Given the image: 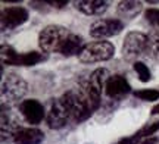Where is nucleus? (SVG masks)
<instances>
[{
	"label": "nucleus",
	"mask_w": 159,
	"mask_h": 144,
	"mask_svg": "<svg viewBox=\"0 0 159 144\" xmlns=\"http://www.w3.org/2000/svg\"><path fill=\"white\" fill-rule=\"evenodd\" d=\"M63 103L68 109L71 119H74L75 122H83L85 119H89L93 115V107H91L90 102L84 91L78 88V90H69L63 94L62 97Z\"/></svg>",
	"instance_id": "f257e3e1"
},
{
	"label": "nucleus",
	"mask_w": 159,
	"mask_h": 144,
	"mask_svg": "<svg viewBox=\"0 0 159 144\" xmlns=\"http://www.w3.org/2000/svg\"><path fill=\"white\" fill-rule=\"evenodd\" d=\"M72 34L62 25H47L39 35V46L44 53H61L63 43Z\"/></svg>",
	"instance_id": "f03ea898"
},
{
	"label": "nucleus",
	"mask_w": 159,
	"mask_h": 144,
	"mask_svg": "<svg viewBox=\"0 0 159 144\" xmlns=\"http://www.w3.org/2000/svg\"><path fill=\"white\" fill-rule=\"evenodd\" d=\"M115 55V46L109 41H93L85 44L84 49L78 55L80 62L83 63H94V62H105L112 59Z\"/></svg>",
	"instance_id": "7ed1b4c3"
},
{
	"label": "nucleus",
	"mask_w": 159,
	"mask_h": 144,
	"mask_svg": "<svg viewBox=\"0 0 159 144\" xmlns=\"http://www.w3.org/2000/svg\"><path fill=\"white\" fill-rule=\"evenodd\" d=\"M28 91V84L21 75L7 74L2 82V100L3 103H13L22 98Z\"/></svg>",
	"instance_id": "20e7f679"
},
{
	"label": "nucleus",
	"mask_w": 159,
	"mask_h": 144,
	"mask_svg": "<svg viewBox=\"0 0 159 144\" xmlns=\"http://www.w3.org/2000/svg\"><path fill=\"white\" fill-rule=\"evenodd\" d=\"M149 37L139 31H131L125 35L124 44H122V56L125 60H134L136 58L142 56L148 52Z\"/></svg>",
	"instance_id": "39448f33"
},
{
	"label": "nucleus",
	"mask_w": 159,
	"mask_h": 144,
	"mask_svg": "<svg viewBox=\"0 0 159 144\" xmlns=\"http://www.w3.org/2000/svg\"><path fill=\"white\" fill-rule=\"evenodd\" d=\"M124 29V22L121 19H97L90 25V37L93 38H106L118 35Z\"/></svg>",
	"instance_id": "423d86ee"
},
{
	"label": "nucleus",
	"mask_w": 159,
	"mask_h": 144,
	"mask_svg": "<svg viewBox=\"0 0 159 144\" xmlns=\"http://www.w3.org/2000/svg\"><path fill=\"white\" fill-rule=\"evenodd\" d=\"M71 119V115H69L66 106L63 103L62 98H57L53 102L49 113L46 116V121H47V125L52 129H59V128H63L68 121Z\"/></svg>",
	"instance_id": "0eeeda50"
},
{
	"label": "nucleus",
	"mask_w": 159,
	"mask_h": 144,
	"mask_svg": "<svg viewBox=\"0 0 159 144\" xmlns=\"http://www.w3.org/2000/svg\"><path fill=\"white\" fill-rule=\"evenodd\" d=\"M28 11L25 7L13 6L2 11V29H13L28 21Z\"/></svg>",
	"instance_id": "6e6552de"
},
{
	"label": "nucleus",
	"mask_w": 159,
	"mask_h": 144,
	"mask_svg": "<svg viewBox=\"0 0 159 144\" xmlns=\"http://www.w3.org/2000/svg\"><path fill=\"white\" fill-rule=\"evenodd\" d=\"M19 112L24 116V119L31 124V125H37L44 119V106L40 103L39 100L30 98V100H24L19 104Z\"/></svg>",
	"instance_id": "1a4fd4ad"
},
{
	"label": "nucleus",
	"mask_w": 159,
	"mask_h": 144,
	"mask_svg": "<svg viewBox=\"0 0 159 144\" xmlns=\"http://www.w3.org/2000/svg\"><path fill=\"white\" fill-rule=\"evenodd\" d=\"M131 91V87L128 84V81L125 80V76L119 74L111 75L108 82L105 85V93L109 98L112 100H121V98L127 96Z\"/></svg>",
	"instance_id": "9d476101"
},
{
	"label": "nucleus",
	"mask_w": 159,
	"mask_h": 144,
	"mask_svg": "<svg viewBox=\"0 0 159 144\" xmlns=\"http://www.w3.org/2000/svg\"><path fill=\"white\" fill-rule=\"evenodd\" d=\"M44 140V134L39 128H19L13 137L15 144H41Z\"/></svg>",
	"instance_id": "9b49d317"
},
{
	"label": "nucleus",
	"mask_w": 159,
	"mask_h": 144,
	"mask_svg": "<svg viewBox=\"0 0 159 144\" xmlns=\"http://www.w3.org/2000/svg\"><path fill=\"white\" fill-rule=\"evenodd\" d=\"M77 11L84 15H102L108 11V2L105 0H78L74 2Z\"/></svg>",
	"instance_id": "f8f14e48"
},
{
	"label": "nucleus",
	"mask_w": 159,
	"mask_h": 144,
	"mask_svg": "<svg viewBox=\"0 0 159 144\" xmlns=\"http://www.w3.org/2000/svg\"><path fill=\"white\" fill-rule=\"evenodd\" d=\"M109 76L111 75H109V71L106 68H97L96 71L91 72L89 80H85V81H87V85L90 87L93 91H96L97 94L102 96V91H103V88H105V85H106V82H108Z\"/></svg>",
	"instance_id": "ddd939ff"
},
{
	"label": "nucleus",
	"mask_w": 159,
	"mask_h": 144,
	"mask_svg": "<svg viewBox=\"0 0 159 144\" xmlns=\"http://www.w3.org/2000/svg\"><path fill=\"white\" fill-rule=\"evenodd\" d=\"M84 40H83V37L81 35H77V34H71L68 37V40L63 43L62 49H61V55H63V56H66V58H69V56H78L80 53H81V50L84 49Z\"/></svg>",
	"instance_id": "4468645a"
},
{
	"label": "nucleus",
	"mask_w": 159,
	"mask_h": 144,
	"mask_svg": "<svg viewBox=\"0 0 159 144\" xmlns=\"http://www.w3.org/2000/svg\"><path fill=\"white\" fill-rule=\"evenodd\" d=\"M143 11L142 2H119L118 3V15L125 19H134V18Z\"/></svg>",
	"instance_id": "2eb2a0df"
},
{
	"label": "nucleus",
	"mask_w": 159,
	"mask_h": 144,
	"mask_svg": "<svg viewBox=\"0 0 159 144\" xmlns=\"http://www.w3.org/2000/svg\"><path fill=\"white\" fill-rule=\"evenodd\" d=\"M47 59V55L39 52H28V53H18L15 66H34Z\"/></svg>",
	"instance_id": "dca6fc26"
},
{
	"label": "nucleus",
	"mask_w": 159,
	"mask_h": 144,
	"mask_svg": "<svg viewBox=\"0 0 159 144\" xmlns=\"http://www.w3.org/2000/svg\"><path fill=\"white\" fill-rule=\"evenodd\" d=\"M18 52H15V49L11 46H6L3 44L0 49V58H2V65L5 66H15V60H16Z\"/></svg>",
	"instance_id": "f3484780"
},
{
	"label": "nucleus",
	"mask_w": 159,
	"mask_h": 144,
	"mask_svg": "<svg viewBox=\"0 0 159 144\" xmlns=\"http://www.w3.org/2000/svg\"><path fill=\"white\" fill-rule=\"evenodd\" d=\"M148 37H149L148 53L156 60V62H159V31L150 33Z\"/></svg>",
	"instance_id": "a211bd4d"
},
{
	"label": "nucleus",
	"mask_w": 159,
	"mask_h": 144,
	"mask_svg": "<svg viewBox=\"0 0 159 144\" xmlns=\"http://www.w3.org/2000/svg\"><path fill=\"white\" fill-rule=\"evenodd\" d=\"M134 97L140 98V100H144V102H155L159 98V91L158 90H150V88H146V90H137V91L133 93Z\"/></svg>",
	"instance_id": "6ab92c4d"
},
{
	"label": "nucleus",
	"mask_w": 159,
	"mask_h": 144,
	"mask_svg": "<svg viewBox=\"0 0 159 144\" xmlns=\"http://www.w3.org/2000/svg\"><path fill=\"white\" fill-rule=\"evenodd\" d=\"M133 68H134V71L137 72V75H139V80L142 81V82H148V81H150V71H149V68L146 66V65L143 63V62H134V65H133Z\"/></svg>",
	"instance_id": "aec40b11"
},
{
	"label": "nucleus",
	"mask_w": 159,
	"mask_h": 144,
	"mask_svg": "<svg viewBox=\"0 0 159 144\" xmlns=\"http://www.w3.org/2000/svg\"><path fill=\"white\" fill-rule=\"evenodd\" d=\"M158 129H159V121H155V122H150V124H146L143 128H140V129H139V134L142 135L143 138H149V137H152Z\"/></svg>",
	"instance_id": "412c9836"
},
{
	"label": "nucleus",
	"mask_w": 159,
	"mask_h": 144,
	"mask_svg": "<svg viewBox=\"0 0 159 144\" xmlns=\"http://www.w3.org/2000/svg\"><path fill=\"white\" fill-rule=\"evenodd\" d=\"M144 18H146L148 22H150L153 27H156L159 29V9L149 7L148 11L144 12Z\"/></svg>",
	"instance_id": "4be33fe9"
},
{
	"label": "nucleus",
	"mask_w": 159,
	"mask_h": 144,
	"mask_svg": "<svg viewBox=\"0 0 159 144\" xmlns=\"http://www.w3.org/2000/svg\"><path fill=\"white\" fill-rule=\"evenodd\" d=\"M143 137L139 134V131H137L136 134H133V135H130V137H124V138L118 140L115 144H140L142 143Z\"/></svg>",
	"instance_id": "5701e85b"
},
{
	"label": "nucleus",
	"mask_w": 159,
	"mask_h": 144,
	"mask_svg": "<svg viewBox=\"0 0 159 144\" xmlns=\"http://www.w3.org/2000/svg\"><path fill=\"white\" fill-rule=\"evenodd\" d=\"M46 5H50L55 9H62L68 5V0H43Z\"/></svg>",
	"instance_id": "b1692460"
},
{
	"label": "nucleus",
	"mask_w": 159,
	"mask_h": 144,
	"mask_svg": "<svg viewBox=\"0 0 159 144\" xmlns=\"http://www.w3.org/2000/svg\"><path fill=\"white\" fill-rule=\"evenodd\" d=\"M159 140L156 137H149V138H144L140 144H158Z\"/></svg>",
	"instance_id": "393cba45"
},
{
	"label": "nucleus",
	"mask_w": 159,
	"mask_h": 144,
	"mask_svg": "<svg viewBox=\"0 0 159 144\" xmlns=\"http://www.w3.org/2000/svg\"><path fill=\"white\" fill-rule=\"evenodd\" d=\"M152 115H159V104L152 107Z\"/></svg>",
	"instance_id": "a878e982"
}]
</instances>
